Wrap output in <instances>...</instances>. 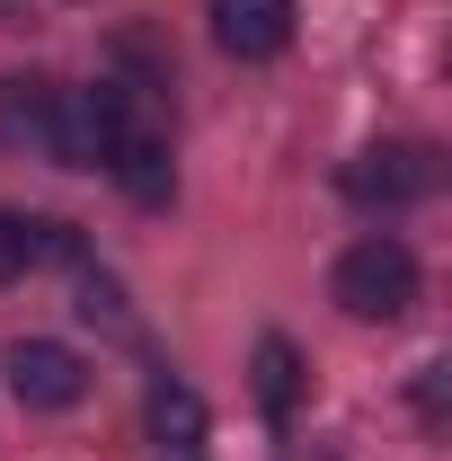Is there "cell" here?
I'll list each match as a JSON object with an SVG mask.
<instances>
[{"label": "cell", "mask_w": 452, "mask_h": 461, "mask_svg": "<svg viewBox=\"0 0 452 461\" xmlns=\"http://www.w3.org/2000/svg\"><path fill=\"white\" fill-rule=\"evenodd\" d=\"M329 293H338L346 320H408L417 311V258H408V240H391V230H373V240H355L338 258V276H329Z\"/></svg>", "instance_id": "cell-1"}, {"label": "cell", "mask_w": 452, "mask_h": 461, "mask_svg": "<svg viewBox=\"0 0 452 461\" xmlns=\"http://www.w3.org/2000/svg\"><path fill=\"white\" fill-rule=\"evenodd\" d=\"M435 177H444V160L426 142H373V151H355L338 169V186H346V204H364V213H399V204H426Z\"/></svg>", "instance_id": "cell-2"}, {"label": "cell", "mask_w": 452, "mask_h": 461, "mask_svg": "<svg viewBox=\"0 0 452 461\" xmlns=\"http://www.w3.org/2000/svg\"><path fill=\"white\" fill-rule=\"evenodd\" d=\"M124 124H133V107H124V89H115V80H98V89H62L54 160H62V169H107L115 142H124Z\"/></svg>", "instance_id": "cell-3"}, {"label": "cell", "mask_w": 452, "mask_h": 461, "mask_svg": "<svg viewBox=\"0 0 452 461\" xmlns=\"http://www.w3.org/2000/svg\"><path fill=\"white\" fill-rule=\"evenodd\" d=\"M9 391L27 408H80L89 400V364L71 346H54V338H18L9 346Z\"/></svg>", "instance_id": "cell-4"}, {"label": "cell", "mask_w": 452, "mask_h": 461, "mask_svg": "<svg viewBox=\"0 0 452 461\" xmlns=\"http://www.w3.org/2000/svg\"><path fill=\"white\" fill-rule=\"evenodd\" d=\"M213 45L231 62H276L293 45V0H213Z\"/></svg>", "instance_id": "cell-5"}, {"label": "cell", "mask_w": 452, "mask_h": 461, "mask_svg": "<svg viewBox=\"0 0 452 461\" xmlns=\"http://www.w3.org/2000/svg\"><path fill=\"white\" fill-rule=\"evenodd\" d=\"M54 115H62V89H54V80L9 71V80H0V151H36V160H54Z\"/></svg>", "instance_id": "cell-6"}, {"label": "cell", "mask_w": 452, "mask_h": 461, "mask_svg": "<svg viewBox=\"0 0 452 461\" xmlns=\"http://www.w3.org/2000/svg\"><path fill=\"white\" fill-rule=\"evenodd\" d=\"M151 444H160V461H204V400L177 373L151 382Z\"/></svg>", "instance_id": "cell-7"}, {"label": "cell", "mask_w": 452, "mask_h": 461, "mask_svg": "<svg viewBox=\"0 0 452 461\" xmlns=\"http://www.w3.org/2000/svg\"><path fill=\"white\" fill-rule=\"evenodd\" d=\"M107 177L133 195V204H169V142H160V133H142V124H124Z\"/></svg>", "instance_id": "cell-8"}, {"label": "cell", "mask_w": 452, "mask_h": 461, "mask_svg": "<svg viewBox=\"0 0 452 461\" xmlns=\"http://www.w3.org/2000/svg\"><path fill=\"white\" fill-rule=\"evenodd\" d=\"M258 408L267 417L302 408V355H293V338H258Z\"/></svg>", "instance_id": "cell-9"}, {"label": "cell", "mask_w": 452, "mask_h": 461, "mask_svg": "<svg viewBox=\"0 0 452 461\" xmlns=\"http://www.w3.org/2000/svg\"><path fill=\"white\" fill-rule=\"evenodd\" d=\"M80 320L89 329H115V338H133V311H124V293L107 276H80Z\"/></svg>", "instance_id": "cell-10"}, {"label": "cell", "mask_w": 452, "mask_h": 461, "mask_svg": "<svg viewBox=\"0 0 452 461\" xmlns=\"http://www.w3.org/2000/svg\"><path fill=\"white\" fill-rule=\"evenodd\" d=\"M27 267H36V230H27V213L0 204V285H18Z\"/></svg>", "instance_id": "cell-11"}, {"label": "cell", "mask_w": 452, "mask_h": 461, "mask_svg": "<svg viewBox=\"0 0 452 461\" xmlns=\"http://www.w3.org/2000/svg\"><path fill=\"white\" fill-rule=\"evenodd\" d=\"M417 408H426V417H444V364H426V382H417Z\"/></svg>", "instance_id": "cell-12"}]
</instances>
